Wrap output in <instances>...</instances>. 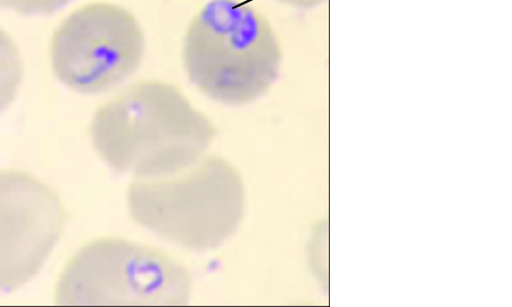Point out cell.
Masks as SVG:
<instances>
[{
  "label": "cell",
  "instance_id": "cell-1",
  "mask_svg": "<svg viewBox=\"0 0 512 307\" xmlns=\"http://www.w3.org/2000/svg\"><path fill=\"white\" fill-rule=\"evenodd\" d=\"M218 135L177 86L139 81L99 107L90 126L96 153L113 171L156 179L201 160Z\"/></svg>",
  "mask_w": 512,
  "mask_h": 307
},
{
  "label": "cell",
  "instance_id": "cell-2",
  "mask_svg": "<svg viewBox=\"0 0 512 307\" xmlns=\"http://www.w3.org/2000/svg\"><path fill=\"white\" fill-rule=\"evenodd\" d=\"M128 210L138 226L187 251H216L245 218L241 173L224 157L205 155L191 167L156 179H137Z\"/></svg>",
  "mask_w": 512,
  "mask_h": 307
},
{
  "label": "cell",
  "instance_id": "cell-3",
  "mask_svg": "<svg viewBox=\"0 0 512 307\" xmlns=\"http://www.w3.org/2000/svg\"><path fill=\"white\" fill-rule=\"evenodd\" d=\"M189 81L226 106L250 104L274 84L282 53L268 22L239 0H210L189 24L183 47Z\"/></svg>",
  "mask_w": 512,
  "mask_h": 307
},
{
  "label": "cell",
  "instance_id": "cell-4",
  "mask_svg": "<svg viewBox=\"0 0 512 307\" xmlns=\"http://www.w3.org/2000/svg\"><path fill=\"white\" fill-rule=\"evenodd\" d=\"M193 278L185 265L156 248L101 238L80 248L56 286V304L186 305Z\"/></svg>",
  "mask_w": 512,
  "mask_h": 307
},
{
  "label": "cell",
  "instance_id": "cell-5",
  "mask_svg": "<svg viewBox=\"0 0 512 307\" xmlns=\"http://www.w3.org/2000/svg\"><path fill=\"white\" fill-rule=\"evenodd\" d=\"M145 54V32L136 16L106 2L72 12L54 32L49 51L56 79L87 96L107 93L129 80Z\"/></svg>",
  "mask_w": 512,
  "mask_h": 307
},
{
  "label": "cell",
  "instance_id": "cell-6",
  "mask_svg": "<svg viewBox=\"0 0 512 307\" xmlns=\"http://www.w3.org/2000/svg\"><path fill=\"white\" fill-rule=\"evenodd\" d=\"M66 213L59 195L32 174L0 170V292H13L44 269Z\"/></svg>",
  "mask_w": 512,
  "mask_h": 307
},
{
  "label": "cell",
  "instance_id": "cell-7",
  "mask_svg": "<svg viewBox=\"0 0 512 307\" xmlns=\"http://www.w3.org/2000/svg\"><path fill=\"white\" fill-rule=\"evenodd\" d=\"M24 78V65L18 45L0 27V115L10 109L19 95Z\"/></svg>",
  "mask_w": 512,
  "mask_h": 307
},
{
  "label": "cell",
  "instance_id": "cell-8",
  "mask_svg": "<svg viewBox=\"0 0 512 307\" xmlns=\"http://www.w3.org/2000/svg\"><path fill=\"white\" fill-rule=\"evenodd\" d=\"M74 0H0V8L26 16L52 15Z\"/></svg>",
  "mask_w": 512,
  "mask_h": 307
}]
</instances>
